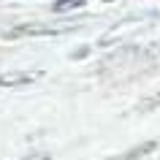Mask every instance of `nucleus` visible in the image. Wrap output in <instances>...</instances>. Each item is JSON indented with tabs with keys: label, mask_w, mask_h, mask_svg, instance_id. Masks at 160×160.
<instances>
[{
	"label": "nucleus",
	"mask_w": 160,
	"mask_h": 160,
	"mask_svg": "<svg viewBox=\"0 0 160 160\" xmlns=\"http://www.w3.org/2000/svg\"><path fill=\"white\" fill-rule=\"evenodd\" d=\"M71 30H76V27L73 25H17V27H11V30H6L3 38H22V35H33V38H38V35H65V33H71Z\"/></svg>",
	"instance_id": "f257e3e1"
},
{
	"label": "nucleus",
	"mask_w": 160,
	"mask_h": 160,
	"mask_svg": "<svg viewBox=\"0 0 160 160\" xmlns=\"http://www.w3.org/2000/svg\"><path fill=\"white\" fill-rule=\"evenodd\" d=\"M155 149H158V141H144V144L130 147L128 152L114 155V158H109V160H141V158H147V155H149V152H155Z\"/></svg>",
	"instance_id": "7ed1b4c3"
},
{
	"label": "nucleus",
	"mask_w": 160,
	"mask_h": 160,
	"mask_svg": "<svg viewBox=\"0 0 160 160\" xmlns=\"http://www.w3.org/2000/svg\"><path fill=\"white\" fill-rule=\"evenodd\" d=\"M87 0H54L52 3V11L54 14H65V11H73V8H82Z\"/></svg>",
	"instance_id": "20e7f679"
},
{
	"label": "nucleus",
	"mask_w": 160,
	"mask_h": 160,
	"mask_svg": "<svg viewBox=\"0 0 160 160\" xmlns=\"http://www.w3.org/2000/svg\"><path fill=\"white\" fill-rule=\"evenodd\" d=\"M38 160H49V158H38Z\"/></svg>",
	"instance_id": "423d86ee"
},
{
	"label": "nucleus",
	"mask_w": 160,
	"mask_h": 160,
	"mask_svg": "<svg viewBox=\"0 0 160 160\" xmlns=\"http://www.w3.org/2000/svg\"><path fill=\"white\" fill-rule=\"evenodd\" d=\"M103 3H114V0H103Z\"/></svg>",
	"instance_id": "39448f33"
},
{
	"label": "nucleus",
	"mask_w": 160,
	"mask_h": 160,
	"mask_svg": "<svg viewBox=\"0 0 160 160\" xmlns=\"http://www.w3.org/2000/svg\"><path fill=\"white\" fill-rule=\"evenodd\" d=\"M41 76V71H8V73H0V87H27Z\"/></svg>",
	"instance_id": "f03ea898"
}]
</instances>
